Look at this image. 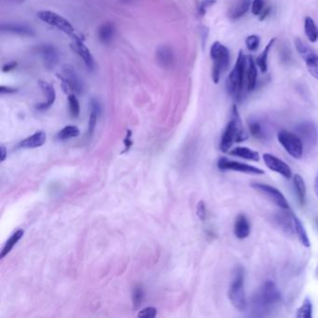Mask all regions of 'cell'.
<instances>
[{"label": "cell", "instance_id": "1", "mask_svg": "<svg viewBox=\"0 0 318 318\" xmlns=\"http://www.w3.org/2000/svg\"><path fill=\"white\" fill-rule=\"evenodd\" d=\"M282 302L278 287L271 281H266L255 293L251 309L256 317H265L278 307Z\"/></svg>", "mask_w": 318, "mask_h": 318}, {"label": "cell", "instance_id": "2", "mask_svg": "<svg viewBox=\"0 0 318 318\" xmlns=\"http://www.w3.org/2000/svg\"><path fill=\"white\" fill-rule=\"evenodd\" d=\"M248 138L247 131L243 126L236 105L232 106L231 119L223 132L219 149L222 152H228L231 147L236 143L246 141Z\"/></svg>", "mask_w": 318, "mask_h": 318}, {"label": "cell", "instance_id": "3", "mask_svg": "<svg viewBox=\"0 0 318 318\" xmlns=\"http://www.w3.org/2000/svg\"><path fill=\"white\" fill-rule=\"evenodd\" d=\"M247 60L246 55L244 54L243 51H240L238 58L234 68L231 70L226 83L227 92L229 95L238 99L243 89H244V82L245 77L247 76Z\"/></svg>", "mask_w": 318, "mask_h": 318}, {"label": "cell", "instance_id": "4", "mask_svg": "<svg viewBox=\"0 0 318 318\" xmlns=\"http://www.w3.org/2000/svg\"><path fill=\"white\" fill-rule=\"evenodd\" d=\"M228 296L234 308L240 312L246 311L247 302L245 291V271L242 267H238L235 270Z\"/></svg>", "mask_w": 318, "mask_h": 318}, {"label": "cell", "instance_id": "5", "mask_svg": "<svg viewBox=\"0 0 318 318\" xmlns=\"http://www.w3.org/2000/svg\"><path fill=\"white\" fill-rule=\"evenodd\" d=\"M210 55L213 60L212 78L215 84H217L221 78V75L229 67L230 52L220 42L215 41L210 50Z\"/></svg>", "mask_w": 318, "mask_h": 318}, {"label": "cell", "instance_id": "6", "mask_svg": "<svg viewBox=\"0 0 318 318\" xmlns=\"http://www.w3.org/2000/svg\"><path fill=\"white\" fill-rule=\"evenodd\" d=\"M279 143L286 150V152L295 159H301L303 154V142L297 134L286 130H281L277 134Z\"/></svg>", "mask_w": 318, "mask_h": 318}, {"label": "cell", "instance_id": "7", "mask_svg": "<svg viewBox=\"0 0 318 318\" xmlns=\"http://www.w3.org/2000/svg\"><path fill=\"white\" fill-rule=\"evenodd\" d=\"M295 46L298 53L302 56V59L305 61L309 73L315 79L318 80V53L299 38L295 40Z\"/></svg>", "mask_w": 318, "mask_h": 318}, {"label": "cell", "instance_id": "8", "mask_svg": "<svg viewBox=\"0 0 318 318\" xmlns=\"http://www.w3.org/2000/svg\"><path fill=\"white\" fill-rule=\"evenodd\" d=\"M251 187L254 189L255 191H258L264 197L270 200L271 203L276 205L281 209H283V210L289 209V205H288V202L286 199V197L276 188L270 186L268 184L259 183V182L251 184Z\"/></svg>", "mask_w": 318, "mask_h": 318}, {"label": "cell", "instance_id": "9", "mask_svg": "<svg viewBox=\"0 0 318 318\" xmlns=\"http://www.w3.org/2000/svg\"><path fill=\"white\" fill-rule=\"evenodd\" d=\"M38 18L49 25L54 26L58 30L67 35H73L75 30L72 24L64 17L50 10H41L37 13Z\"/></svg>", "mask_w": 318, "mask_h": 318}, {"label": "cell", "instance_id": "10", "mask_svg": "<svg viewBox=\"0 0 318 318\" xmlns=\"http://www.w3.org/2000/svg\"><path fill=\"white\" fill-rule=\"evenodd\" d=\"M217 167L221 171H234L247 175H263L264 171L261 168L255 167L247 163H242L236 160L221 157L217 160Z\"/></svg>", "mask_w": 318, "mask_h": 318}, {"label": "cell", "instance_id": "11", "mask_svg": "<svg viewBox=\"0 0 318 318\" xmlns=\"http://www.w3.org/2000/svg\"><path fill=\"white\" fill-rule=\"evenodd\" d=\"M297 135L301 137L302 142L306 144L308 148H314L318 143V130L315 123L311 120L302 121L296 127Z\"/></svg>", "mask_w": 318, "mask_h": 318}, {"label": "cell", "instance_id": "12", "mask_svg": "<svg viewBox=\"0 0 318 318\" xmlns=\"http://www.w3.org/2000/svg\"><path fill=\"white\" fill-rule=\"evenodd\" d=\"M263 158L266 166L271 171L278 173L287 179H289L292 176V171L289 167V165L286 164V162L283 161L282 159L269 153L263 154Z\"/></svg>", "mask_w": 318, "mask_h": 318}, {"label": "cell", "instance_id": "13", "mask_svg": "<svg viewBox=\"0 0 318 318\" xmlns=\"http://www.w3.org/2000/svg\"><path fill=\"white\" fill-rule=\"evenodd\" d=\"M58 77L63 81V88L65 92H74L75 94H80L82 86L81 82L78 79L76 73L72 69L71 67L66 66L64 68V75H58Z\"/></svg>", "mask_w": 318, "mask_h": 318}, {"label": "cell", "instance_id": "14", "mask_svg": "<svg viewBox=\"0 0 318 318\" xmlns=\"http://www.w3.org/2000/svg\"><path fill=\"white\" fill-rule=\"evenodd\" d=\"M71 48L83 60L84 64H86L89 70L95 69V66H96L95 59L92 55L90 50L85 46V44L83 43L82 40L79 38L74 39L71 43Z\"/></svg>", "mask_w": 318, "mask_h": 318}, {"label": "cell", "instance_id": "15", "mask_svg": "<svg viewBox=\"0 0 318 318\" xmlns=\"http://www.w3.org/2000/svg\"><path fill=\"white\" fill-rule=\"evenodd\" d=\"M234 235L240 239H246L249 236L250 231H251V226L249 220L247 217V215L244 214H240L237 215L235 222H234Z\"/></svg>", "mask_w": 318, "mask_h": 318}, {"label": "cell", "instance_id": "16", "mask_svg": "<svg viewBox=\"0 0 318 318\" xmlns=\"http://www.w3.org/2000/svg\"><path fill=\"white\" fill-rule=\"evenodd\" d=\"M40 87L41 90L44 92V94L46 95L47 97V101L45 103L40 104L37 106V109L39 110H46L50 108L56 99V93L55 90L53 85H51L48 82L44 81V80H40L39 81Z\"/></svg>", "mask_w": 318, "mask_h": 318}, {"label": "cell", "instance_id": "17", "mask_svg": "<svg viewBox=\"0 0 318 318\" xmlns=\"http://www.w3.org/2000/svg\"><path fill=\"white\" fill-rule=\"evenodd\" d=\"M251 5V0H236L228 11V16L232 20H237L244 16Z\"/></svg>", "mask_w": 318, "mask_h": 318}, {"label": "cell", "instance_id": "18", "mask_svg": "<svg viewBox=\"0 0 318 318\" xmlns=\"http://www.w3.org/2000/svg\"><path fill=\"white\" fill-rule=\"evenodd\" d=\"M46 139H47L46 134L42 131H40L35 133L31 136L25 138L20 143L19 147L23 149H36L41 147L43 144L45 143Z\"/></svg>", "mask_w": 318, "mask_h": 318}, {"label": "cell", "instance_id": "19", "mask_svg": "<svg viewBox=\"0 0 318 318\" xmlns=\"http://www.w3.org/2000/svg\"><path fill=\"white\" fill-rule=\"evenodd\" d=\"M257 77H258V70L255 63L254 59L252 56L248 57L247 67V91L251 92L254 90L257 84Z\"/></svg>", "mask_w": 318, "mask_h": 318}, {"label": "cell", "instance_id": "20", "mask_svg": "<svg viewBox=\"0 0 318 318\" xmlns=\"http://www.w3.org/2000/svg\"><path fill=\"white\" fill-rule=\"evenodd\" d=\"M292 217H293V223H294V231L296 232L298 238L300 240L301 244L305 247H310V240H309L307 231L305 230L301 219L295 215L294 213L292 214Z\"/></svg>", "mask_w": 318, "mask_h": 318}, {"label": "cell", "instance_id": "21", "mask_svg": "<svg viewBox=\"0 0 318 318\" xmlns=\"http://www.w3.org/2000/svg\"><path fill=\"white\" fill-rule=\"evenodd\" d=\"M42 55L45 62V65L49 69H52L55 66L58 62V53L54 47L51 45H44L42 47Z\"/></svg>", "mask_w": 318, "mask_h": 318}, {"label": "cell", "instance_id": "22", "mask_svg": "<svg viewBox=\"0 0 318 318\" xmlns=\"http://www.w3.org/2000/svg\"><path fill=\"white\" fill-rule=\"evenodd\" d=\"M230 154L232 156H236L242 159L253 160V161H259L260 160V154L258 151L250 150L245 147H237L234 148L230 151Z\"/></svg>", "mask_w": 318, "mask_h": 318}, {"label": "cell", "instance_id": "23", "mask_svg": "<svg viewBox=\"0 0 318 318\" xmlns=\"http://www.w3.org/2000/svg\"><path fill=\"white\" fill-rule=\"evenodd\" d=\"M1 30L3 32L14 33L23 36H34L35 33L27 25L21 24H2Z\"/></svg>", "mask_w": 318, "mask_h": 318}, {"label": "cell", "instance_id": "24", "mask_svg": "<svg viewBox=\"0 0 318 318\" xmlns=\"http://www.w3.org/2000/svg\"><path fill=\"white\" fill-rule=\"evenodd\" d=\"M292 212L288 211L285 213H279L277 216H276V221L279 224V226L286 232L291 233L292 231H294V223H293V217H292Z\"/></svg>", "mask_w": 318, "mask_h": 318}, {"label": "cell", "instance_id": "25", "mask_svg": "<svg viewBox=\"0 0 318 318\" xmlns=\"http://www.w3.org/2000/svg\"><path fill=\"white\" fill-rule=\"evenodd\" d=\"M115 35V26L111 23L102 24L98 29V39L104 43L108 44L111 42Z\"/></svg>", "mask_w": 318, "mask_h": 318}, {"label": "cell", "instance_id": "26", "mask_svg": "<svg viewBox=\"0 0 318 318\" xmlns=\"http://www.w3.org/2000/svg\"><path fill=\"white\" fill-rule=\"evenodd\" d=\"M156 58L159 64H161L163 67H168L172 64L174 60L173 52L167 46H162L158 49L156 53Z\"/></svg>", "mask_w": 318, "mask_h": 318}, {"label": "cell", "instance_id": "27", "mask_svg": "<svg viewBox=\"0 0 318 318\" xmlns=\"http://www.w3.org/2000/svg\"><path fill=\"white\" fill-rule=\"evenodd\" d=\"M295 191L298 197V201L301 206H304L306 202V185L302 176L300 175H295L293 176Z\"/></svg>", "mask_w": 318, "mask_h": 318}, {"label": "cell", "instance_id": "28", "mask_svg": "<svg viewBox=\"0 0 318 318\" xmlns=\"http://www.w3.org/2000/svg\"><path fill=\"white\" fill-rule=\"evenodd\" d=\"M248 127L251 135L259 140H264L266 138V132L263 127V123L257 119L248 120Z\"/></svg>", "mask_w": 318, "mask_h": 318}, {"label": "cell", "instance_id": "29", "mask_svg": "<svg viewBox=\"0 0 318 318\" xmlns=\"http://www.w3.org/2000/svg\"><path fill=\"white\" fill-rule=\"evenodd\" d=\"M276 39L273 38L272 40H270L269 41V43L265 46V48L263 51V53L260 54V55L257 57L256 59V64L257 65L260 67L261 71L263 73H266L267 71V67H268V64H267V61H268V55H269V52H270V49L273 43L275 42Z\"/></svg>", "mask_w": 318, "mask_h": 318}, {"label": "cell", "instance_id": "30", "mask_svg": "<svg viewBox=\"0 0 318 318\" xmlns=\"http://www.w3.org/2000/svg\"><path fill=\"white\" fill-rule=\"evenodd\" d=\"M24 231L23 230H18L10 236V238L7 241V243L5 244V246H4L2 251H1V255H0L1 259H4L11 251V249L24 236Z\"/></svg>", "mask_w": 318, "mask_h": 318}, {"label": "cell", "instance_id": "31", "mask_svg": "<svg viewBox=\"0 0 318 318\" xmlns=\"http://www.w3.org/2000/svg\"><path fill=\"white\" fill-rule=\"evenodd\" d=\"M305 35L311 42L315 43L318 40V30L314 20L311 17H306L304 21Z\"/></svg>", "mask_w": 318, "mask_h": 318}, {"label": "cell", "instance_id": "32", "mask_svg": "<svg viewBox=\"0 0 318 318\" xmlns=\"http://www.w3.org/2000/svg\"><path fill=\"white\" fill-rule=\"evenodd\" d=\"M296 318H313V304L310 299L306 298L302 304V306L297 311Z\"/></svg>", "mask_w": 318, "mask_h": 318}, {"label": "cell", "instance_id": "33", "mask_svg": "<svg viewBox=\"0 0 318 318\" xmlns=\"http://www.w3.org/2000/svg\"><path fill=\"white\" fill-rule=\"evenodd\" d=\"M80 135V129L77 126H66V127L63 128L59 134H58V137L62 140H65V139H69L72 137H77Z\"/></svg>", "mask_w": 318, "mask_h": 318}, {"label": "cell", "instance_id": "34", "mask_svg": "<svg viewBox=\"0 0 318 318\" xmlns=\"http://www.w3.org/2000/svg\"><path fill=\"white\" fill-rule=\"evenodd\" d=\"M68 104H69V110L73 118H78L80 116V102L75 95L68 96Z\"/></svg>", "mask_w": 318, "mask_h": 318}, {"label": "cell", "instance_id": "35", "mask_svg": "<svg viewBox=\"0 0 318 318\" xmlns=\"http://www.w3.org/2000/svg\"><path fill=\"white\" fill-rule=\"evenodd\" d=\"M247 47L250 52H255L259 48L260 45V38L256 35L248 36L246 40Z\"/></svg>", "mask_w": 318, "mask_h": 318}, {"label": "cell", "instance_id": "36", "mask_svg": "<svg viewBox=\"0 0 318 318\" xmlns=\"http://www.w3.org/2000/svg\"><path fill=\"white\" fill-rule=\"evenodd\" d=\"M143 289L141 287L136 286L134 289V292H133V302H134L135 307H138L141 304V302H143Z\"/></svg>", "mask_w": 318, "mask_h": 318}, {"label": "cell", "instance_id": "37", "mask_svg": "<svg viewBox=\"0 0 318 318\" xmlns=\"http://www.w3.org/2000/svg\"><path fill=\"white\" fill-rule=\"evenodd\" d=\"M265 3H266V0H254L252 2V13L254 15H257L259 16L262 11L263 10V8H265Z\"/></svg>", "mask_w": 318, "mask_h": 318}, {"label": "cell", "instance_id": "38", "mask_svg": "<svg viewBox=\"0 0 318 318\" xmlns=\"http://www.w3.org/2000/svg\"><path fill=\"white\" fill-rule=\"evenodd\" d=\"M216 3V0H203L199 6L200 15L204 16L207 13V9Z\"/></svg>", "mask_w": 318, "mask_h": 318}, {"label": "cell", "instance_id": "39", "mask_svg": "<svg viewBox=\"0 0 318 318\" xmlns=\"http://www.w3.org/2000/svg\"><path fill=\"white\" fill-rule=\"evenodd\" d=\"M156 315L157 310L154 307H147L138 313V318H153Z\"/></svg>", "mask_w": 318, "mask_h": 318}, {"label": "cell", "instance_id": "40", "mask_svg": "<svg viewBox=\"0 0 318 318\" xmlns=\"http://www.w3.org/2000/svg\"><path fill=\"white\" fill-rule=\"evenodd\" d=\"M196 212H197V215L201 220L204 221L207 218V207H206L205 202H203V201L199 202V204L197 205Z\"/></svg>", "mask_w": 318, "mask_h": 318}, {"label": "cell", "instance_id": "41", "mask_svg": "<svg viewBox=\"0 0 318 318\" xmlns=\"http://www.w3.org/2000/svg\"><path fill=\"white\" fill-rule=\"evenodd\" d=\"M17 92V89L15 88L7 87V86H1L0 87V94L1 95H5V94H15Z\"/></svg>", "mask_w": 318, "mask_h": 318}, {"label": "cell", "instance_id": "42", "mask_svg": "<svg viewBox=\"0 0 318 318\" xmlns=\"http://www.w3.org/2000/svg\"><path fill=\"white\" fill-rule=\"evenodd\" d=\"M270 6H267V7H265V8H263V11H262V13L260 14V21H263V20H265L267 17H268V15L270 14Z\"/></svg>", "mask_w": 318, "mask_h": 318}, {"label": "cell", "instance_id": "43", "mask_svg": "<svg viewBox=\"0 0 318 318\" xmlns=\"http://www.w3.org/2000/svg\"><path fill=\"white\" fill-rule=\"evenodd\" d=\"M16 66H17L16 62H10V63H8V64H5V65L3 66V68H2V71L3 72L10 71V70H12V69H14V68H15Z\"/></svg>", "mask_w": 318, "mask_h": 318}, {"label": "cell", "instance_id": "44", "mask_svg": "<svg viewBox=\"0 0 318 318\" xmlns=\"http://www.w3.org/2000/svg\"><path fill=\"white\" fill-rule=\"evenodd\" d=\"M130 136H131V132L130 131H128V136L126 137V139L124 140V144H125V151H124V152H126V151H129V149L131 148V146H132V141H131V139H130Z\"/></svg>", "mask_w": 318, "mask_h": 318}, {"label": "cell", "instance_id": "45", "mask_svg": "<svg viewBox=\"0 0 318 318\" xmlns=\"http://www.w3.org/2000/svg\"><path fill=\"white\" fill-rule=\"evenodd\" d=\"M6 157H7V151H6V148L2 145L1 146V161H4Z\"/></svg>", "mask_w": 318, "mask_h": 318}, {"label": "cell", "instance_id": "46", "mask_svg": "<svg viewBox=\"0 0 318 318\" xmlns=\"http://www.w3.org/2000/svg\"><path fill=\"white\" fill-rule=\"evenodd\" d=\"M315 192H316V195L318 196V174L316 176V179H315Z\"/></svg>", "mask_w": 318, "mask_h": 318}, {"label": "cell", "instance_id": "47", "mask_svg": "<svg viewBox=\"0 0 318 318\" xmlns=\"http://www.w3.org/2000/svg\"><path fill=\"white\" fill-rule=\"evenodd\" d=\"M316 224H317V227L318 228V217L316 219Z\"/></svg>", "mask_w": 318, "mask_h": 318}, {"label": "cell", "instance_id": "48", "mask_svg": "<svg viewBox=\"0 0 318 318\" xmlns=\"http://www.w3.org/2000/svg\"><path fill=\"white\" fill-rule=\"evenodd\" d=\"M316 273H317V276L318 277V268H317V271H316Z\"/></svg>", "mask_w": 318, "mask_h": 318}]
</instances>
